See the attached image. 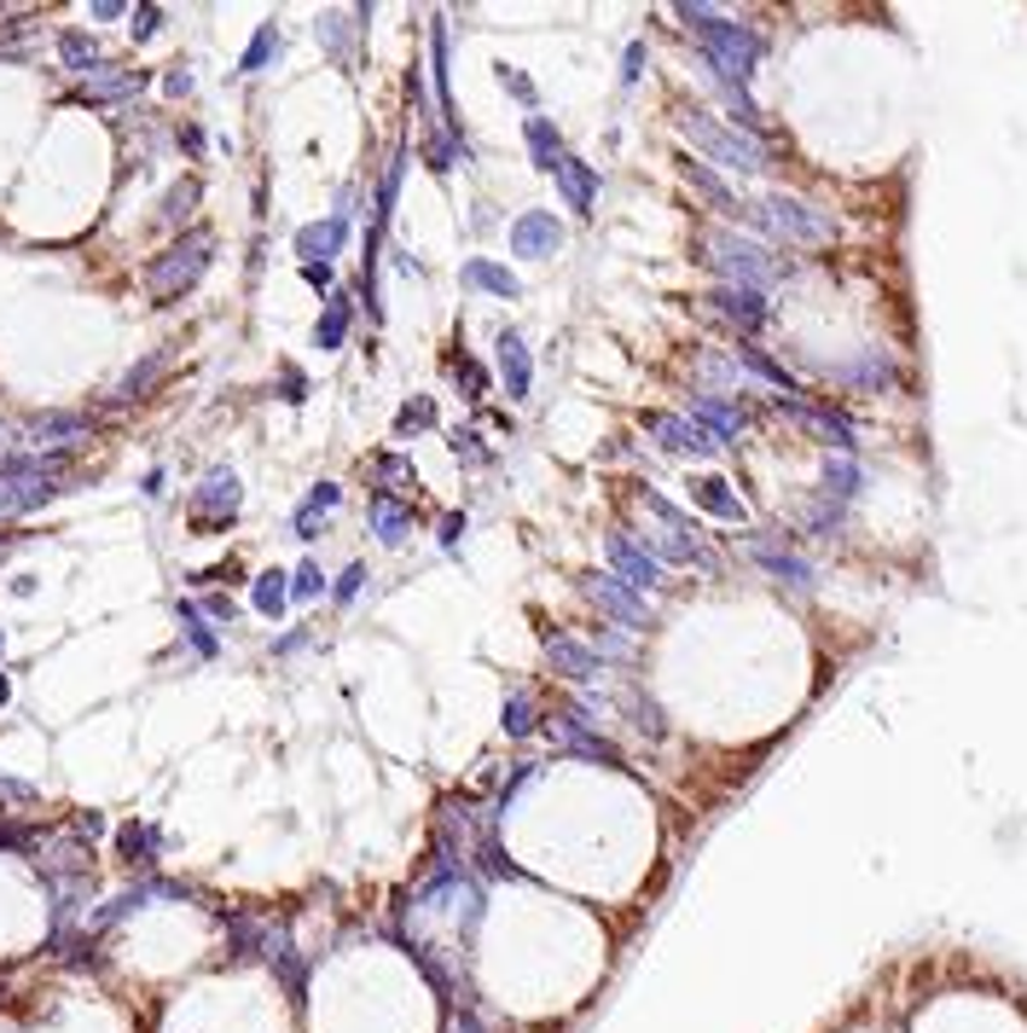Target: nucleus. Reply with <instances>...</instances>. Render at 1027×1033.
<instances>
[{
  "mask_svg": "<svg viewBox=\"0 0 1027 1033\" xmlns=\"http://www.w3.org/2000/svg\"><path fill=\"white\" fill-rule=\"evenodd\" d=\"M0 703H7V680H0Z\"/></svg>",
  "mask_w": 1027,
  "mask_h": 1033,
  "instance_id": "f257e3e1",
  "label": "nucleus"
},
{
  "mask_svg": "<svg viewBox=\"0 0 1027 1033\" xmlns=\"http://www.w3.org/2000/svg\"><path fill=\"white\" fill-rule=\"evenodd\" d=\"M0 442H7V430H0Z\"/></svg>",
  "mask_w": 1027,
  "mask_h": 1033,
  "instance_id": "f03ea898",
  "label": "nucleus"
}]
</instances>
